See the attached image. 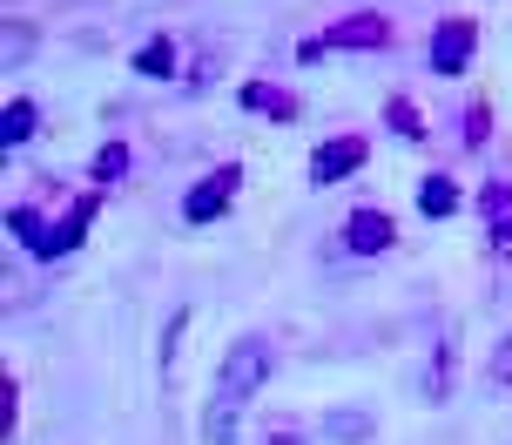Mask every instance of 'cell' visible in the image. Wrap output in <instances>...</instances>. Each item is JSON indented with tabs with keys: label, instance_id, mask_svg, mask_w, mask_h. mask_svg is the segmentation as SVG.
<instances>
[{
	"label": "cell",
	"instance_id": "obj_14",
	"mask_svg": "<svg viewBox=\"0 0 512 445\" xmlns=\"http://www.w3.org/2000/svg\"><path fill=\"white\" fill-rule=\"evenodd\" d=\"M128 176V142H102L95 149V183H122Z\"/></svg>",
	"mask_w": 512,
	"mask_h": 445
},
{
	"label": "cell",
	"instance_id": "obj_2",
	"mask_svg": "<svg viewBox=\"0 0 512 445\" xmlns=\"http://www.w3.org/2000/svg\"><path fill=\"white\" fill-rule=\"evenodd\" d=\"M236 189H243V162H223V169H209L203 183L182 196V216H189V223H216V216L236 203Z\"/></svg>",
	"mask_w": 512,
	"mask_h": 445
},
{
	"label": "cell",
	"instance_id": "obj_17",
	"mask_svg": "<svg viewBox=\"0 0 512 445\" xmlns=\"http://www.w3.org/2000/svg\"><path fill=\"white\" fill-rule=\"evenodd\" d=\"M263 445H304V425H297V419H277L270 432H263Z\"/></svg>",
	"mask_w": 512,
	"mask_h": 445
},
{
	"label": "cell",
	"instance_id": "obj_5",
	"mask_svg": "<svg viewBox=\"0 0 512 445\" xmlns=\"http://www.w3.org/2000/svg\"><path fill=\"white\" fill-rule=\"evenodd\" d=\"M391 243H398V223L384 210H351L344 216V250H351V257H384Z\"/></svg>",
	"mask_w": 512,
	"mask_h": 445
},
{
	"label": "cell",
	"instance_id": "obj_11",
	"mask_svg": "<svg viewBox=\"0 0 512 445\" xmlns=\"http://www.w3.org/2000/svg\"><path fill=\"white\" fill-rule=\"evenodd\" d=\"M243 108H256V115H277V122H290V115H297V95H290V88H270V81H243Z\"/></svg>",
	"mask_w": 512,
	"mask_h": 445
},
{
	"label": "cell",
	"instance_id": "obj_3",
	"mask_svg": "<svg viewBox=\"0 0 512 445\" xmlns=\"http://www.w3.org/2000/svg\"><path fill=\"white\" fill-rule=\"evenodd\" d=\"M364 135H337V142H317V156H310V183L317 189H331V183H344V176H358L364 169Z\"/></svg>",
	"mask_w": 512,
	"mask_h": 445
},
{
	"label": "cell",
	"instance_id": "obj_10",
	"mask_svg": "<svg viewBox=\"0 0 512 445\" xmlns=\"http://www.w3.org/2000/svg\"><path fill=\"white\" fill-rule=\"evenodd\" d=\"M34 129H41V108L27 102V95H14V102H7V115H0V149H21V142H34Z\"/></svg>",
	"mask_w": 512,
	"mask_h": 445
},
{
	"label": "cell",
	"instance_id": "obj_6",
	"mask_svg": "<svg viewBox=\"0 0 512 445\" xmlns=\"http://www.w3.org/2000/svg\"><path fill=\"white\" fill-rule=\"evenodd\" d=\"M452 392H459V324H445V338L425 358V398L432 405H452Z\"/></svg>",
	"mask_w": 512,
	"mask_h": 445
},
{
	"label": "cell",
	"instance_id": "obj_18",
	"mask_svg": "<svg viewBox=\"0 0 512 445\" xmlns=\"http://www.w3.org/2000/svg\"><path fill=\"white\" fill-rule=\"evenodd\" d=\"M0 432H14V378L0 385Z\"/></svg>",
	"mask_w": 512,
	"mask_h": 445
},
{
	"label": "cell",
	"instance_id": "obj_1",
	"mask_svg": "<svg viewBox=\"0 0 512 445\" xmlns=\"http://www.w3.org/2000/svg\"><path fill=\"white\" fill-rule=\"evenodd\" d=\"M270 378H277V344L263 338V331H243V338L223 351V365H216L209 412H203V445H230L236 425H243V405H250Z\"/></svg>",
	"mask_w": 512,
	"mask_h": 445
},
{
	"label": "cell",
	"instance_id": "obj_12",
	"mask_svg": "<svg viewBox=\"0 0 512 445\" xmlns=\"http://www.w3.org/2000/svg\"><path fill=\"white\" fill-rule=\"evenodd\" d=\"M418 210L425 216H452L459 210V183H452V176H425V183H418Z\"/></svg>",
	"mask_w": 512,
	"mask_h": 445
},
{
	"label": "cell",
	"instance_id": "obj_8",
	"mask_svg": "<svg viewBox=\"0 0 512 445\" xmlns=\"http://www.w3.org/2000/svg\"><path fill=\"white\" fill-rule=\"evenodd\" d=\"M479 216H486L492 250H506V257H512V183H506V176H492V183L479 189Z\"/></svg>",
	"mask_w": 512,
	"mask_h": 445
},
{
	"label": "cell",
	"instance_id": "obj_13",
	"mask_svg": "<svg viewBox=\"0 0 512 445\" xmlns=\"http://www.w3.org/2000/svg\"><path fill=\"white\" fill-rule=\"evenodd\" d=\"M384 115H391V129L405 135V142H425V115H418L405 95H391V102H384Z\"/></svg>",
	"mask_w": 512,
	"mask_h": 445
},
{
	"label": "cell",
	"instance_id": "obj_4",
	"mask_svg": "<svg viewBox=\"0 0 512 445\" xmlns=\"http://www.w3.org/2000/svg\"><path fill=\"white\" fill-rule=\"evenodd\" d=\"M472 54H479V27L472 21H438V34H432V68L438 75H465Z\"/></svg>",
	"mask_w": 512,
	"mask_h": 445
},
{
	"label": "cell",
	"instance_id": "obj_15",
	"mask_svg": "<svg viewBox=\"0 0 512 445\" xmlns=\"http://www.w3.org/2000/svg\"><path fill=\"white\" fill-rule=\"evenodd\" d=\"M331 439H344V445H358V439H371V412H331V425H324Z\"/></svg>",
	"mask_w": 512,
	"mask_h": 445
},
{
	"label": "cell",
	"instance_id": "obj_16",
	"mask_svg": "<svg viewBox=\"0 0 512 445\" xmlns=\"http://www.w3.org/2000/svg\"><path fill=\"white\" fill-rule=\"evenodd\" d=\"M486 385L492 392H512V331L492 344V365H486Z\"/></svg>",
	"mask_w": 512,
	"mask_h": 445
},
{
	"label": "cell",
	"instance_id": "obj_9",
	"mask_svg": "<svg viewBox=\"0 0 512 445\" xmlns=\"http://www.w3.org/2000/svg\"><path fill=\"white\" fill-rule=\"evenodd\" d=\"M182 68V48L169 41V34H155V41H142L135 48V75H149V81H176Z\"/></svg>",
	"mask_w": 512,
	"mask_h": 445
},
{
	"label": "cell",
	"instance_id": "obj_7",
	"mask_svg": "<svg viewBox=\"0 0 512 445\" xmlns=\"http://www.w3.org/2000/svg\"><path fill=\"white\" fill-rule=\"evenodd\" d=\"M324 48H358V54L391 48V21H384V14H351V21H337L331 34H324Z\"/></svg>",
	"mask_w": 512,
	"mask_h": 445
}]
</instances>
